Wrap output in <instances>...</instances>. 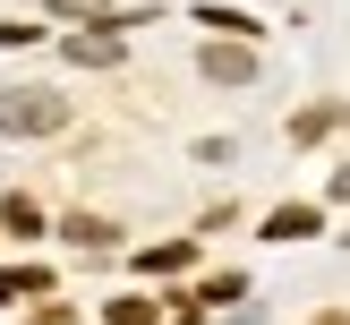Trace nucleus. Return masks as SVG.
Wrapping results in <instances>:
<instances>
[{
	"label": "nucleus",
	"mask_w": 350,
	"mask_h": 325,
	"mask_svg": "<svg viewBox=\"0 0 350 325\" xmlns=\"http://www.w3.org/2000/svg\"><path fill=\"white\" fill-rule=\"evenodd\" d=\"M60 239H68L77 257H111V248H120V239H111V222H103V214H68V222H60Z\"/></svg>",
	"instance_id": "3"
},
{
	"label": "nucleus",
	"mask_w": 350,
	"mask_h": 325,
	"mask_svg": "<svg viewBox=\"0 0 350 325\" xmlns=\"http://www.w3.org/2000/svg\"><path fill=\"white\" fill-rule=\"evenodd\" d=\"M51 129H68V94H43V86L0 94V137H51Z\"/></svg>",
	"instance_id": "1"
},
{
	"label": "nucleus",
	"mask_w": 350,
	"mask_h": 325,
	"mask_svg": "<svg viewBox=\"0 0 350 325\" xmlns=\"http://www.w3.org/2000/svg\"><path fill=\"white\" fill-rule=\"evenodd\" d=\"M68 60L77 68H120V34L103 26V34H68Z\"/></svg>",
	"instance_id": "4"
},
{
	"label": "nucleus",
	"mask_w": 350,
	"mask_h": 325,
	"mask_svg": "<svg viewBox=\"0 0 350 325\" xmlns=\"http://www.w3.org/2000/svg\"><path fill=\"white\" fill-rule=\"evenodd\" d=\"M154 317H163V300H111L103 308V325H154Z\"/></svg>",
	"instance_id": "8"
},
{
	"label": "nucleus",
	"mask_w": 350,
	"mask_h": 325,
	"mask_svg": "<svg viewBox=\"0 0 350 325\" xmlns=\"http://www.w3.org/2000/svg\"><path fill=\"white\" fill-rule=\"evenodd\" d=\"M197 68H205V86H256V51H248V34H214V43L197 51Z\"/></svg>",
	"instance_id": "2"
},
{
	"label": "nucleus",
	"mask_w": 350,
	"mask_h": 325,
	"mask_svg": "<svg viewBox=\"0 0 350 325\" xmlns=\"http://www.w3.org/2000/svg\"><path fill=\"white\" fill-rule=\"evenodd\" d=\"M26 291L43 300V291H51V274H43V265H17V274H0V300H26Z\"/></svg>",
	"instance_id": "7"
},
{
	"label": "nucleus",
	"mask_w": 350,
	"mask_h": 325,
	"mask_svg": "<svg viewBox=\"0 0 350 325\" xmlns=\"http://www.w3.org/2000/svg\"><path fill=\"white\" fill-rule=\"evenodd\" d=\"M317 325H350V308H334V317H317Z\"/></svg>",
	"instance_id": "13"
},
{
	"label": "nucleus",
	"mask_w": 350,
	"mask_h": 325,
	"mask_svg": "<svg viewBox=\"0 0 350 325\" xmlns=\"http://www.w3.org/2000/svg\"><path fill=\"white\" fill-rule=\"evenodd\" d=\"M334 120H342V112H299V120H291V137H299V146H308V137H325V129H334Z\"/></svg>",
	"instance_id": "11"
},
{
	"label": "nucleus",
	"mask_w": 350,
	"mask_h": 325,
	"mask_svg": "<svg viewBox=\"0 0 350 325\" xmlns=\"http://www.w3.org/2000/svg\"><path fill=\"white\" fill-rule=\"evenodd\" d=\"M0 231L34 239V231H43V205H34V197H17V188H9V197H0Z\"/></svg>",
	"instance_id": "5"
},
{
	"label": "nucleus",
	"mask_w": 350,
	"mask_h": 325,
	"mask_svg": "<svg viewBox=\"0 0 350 325\" xmlns=\"http://www.w3.org/2000/svg\"><path fill=\"white\" fill-rule=\"evenodd\" d=\"M188 265V239H163V248H146V274H180Z\"/></svg>",
	"instance_id": "9"
},
{
	"label": "nucleus",
	"mask_w": 350,
	"mask_h": 325,
	"mask_svg": "<svg viewBox=\"0 0 350 325\" xmlns=\"http://www.w3.org/2000/svg\"><path fill=\"white\" fill-rule=\"evenodd\" d=\"M317 205H273V222H265V239H308V231H317Z\"/></svg>",
	"instance_id": "6"
},
{
	"label": "nucleus",
	"mask_w": 350,
	"mask_h": 325,
	"mask_svg": "<svg viewBox=\"0 0 350 325\" xmlns=\"http://www.w3.org/2000/svg\"><path fill=\"white\" fill-rule=\"evenodd\" d=\"M51 17H111V0H43Z\"/></svg>",
	"instance_id": "10"
},
{
	"label": "nucleus",
	"mask_w": 350,
	"mask_h": 325,
	"mask_svg": "<svg viewBox=\"0 0 350 325\" xmlns=\"http://www.w3.org/2000/svg\"><path fill=\"white\" fill-rule=\"evenodd\" d=\"M334 197H342V205H350V163H342V171H334Z\"/></svg>",
	"instance_id": "12"
}]
</instances>
